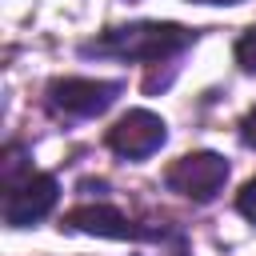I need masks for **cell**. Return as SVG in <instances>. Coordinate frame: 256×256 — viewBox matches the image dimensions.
<instances>
[{
  "mask_svg": "<svg viewBox=\"0 0 256 256\" xmlns=\"http://www.w3.org/2000/svg\"><path fill=\"white\" fill-rule=\"evenodd\" d=\"M192 40H196V32L184 28V24L140 20V24L112 28L100 40H88L80 48V56H108V60H128V64H160V60H176Z\"/></svg>",
  "mask_w": 256,
  "mask_h": 256,
  "instance_id": "6da1fadb",
  "label": "cell"
},
{
  "mask_svg": "<svg viewBox=\"0 0 256 256\" xmlns=\"http://www.w3.org/2000/svg\"><path fill=\"white\" fill-rule=\"evenodd\" d=\"M60 200V184L48 172H36L32 160L20 156V144H8L4 152V220L12 228L44 220Z\"/></svg>",
  "mask_w": 256,
  "mask_h": 256,
  "instance_id": "7a4b0ae2",
  "label": "cell"
},
{
  "mask_svg": "<svg viewBox=\"0 0 256 256\" xmlns=\"http://www.w3.org/2000/svg\"><path fill=\"white\" fill-rule=\"evenodd\" d=\"M124 92V80H92V76H68L48 84V112L56 120H92L104 108L116 104Z\"/></svg>",
  "mask_w": 256,
  "mask_h": 256,
  "instance_id": "3957f363",
  "label": "cell"
},
{
  "mask_svg": "<svg viewBox=\"0 0 256 256\" xmlns=\"http://www.w3.org/2000/svg\"><path fill=\"white\" fill-rule=\"evenodd\" d=\"M228 172H232V168H228L224 156H216V152H188V156H180V160L164 172V188L176 192V196H188V200H196V204H208V200H216V192L224 188Z\"/></svg>",
  "mask_w": 256,
  "mask_h": 256,
  "instance_id": "277c9868",
  "label": "cell"
},
{
  "mask_svg": "<svg viewBox=\"0 0 256 256\" xmlns=\"http://www.w3.org/2000/svg\"><path fill=\"white\" fill-rule=\"evenodd\" d=\"M164 140H168L164 120H160L156 112H148V108H132L128 116H120V120L108 128V148H112L116 156H124V160H144V156H152Z\"/></svg>",
  "mask_w": 256,
  "mask_h": 256,
  "instance_id": "5b68a950",
  "label": "cell"
},
{
  "mask_svg": "<svg viewBox=\"0 0 256 256\" xmlns=\"http://www.w3.org/2000/svg\"><path fill=\"white\" fill-rule=\"evenodd\" d=\"M236 64L244 68V72H256V28H248V32H240V40H236Z\"/></svg>",
  "mask_w": 256,
  "mask_h": 256,
  "instance_id": "8992f818",
  "label": "cell"
},
{
  "mask_svg": "<svg viewBox=\"0 0 256 256\" xmlns=\"http://www.w3.org/2000/svg\"><path fill=\"white\" fill-rule=\"evenodd\" d=\"M236 212H240L244 220L256 224V180H248V184L240 188V196H236Z\"/></svg>",
  "mask_w": 256,
  "mask_h": 256,
  "instance_id": "52a82bcc",
  "label": "cell"
},
{
  "mask_svg": "<svg viewBox=\"0 0 256 256\" xmlns=\"http://www.w3.org/2000/svg\"><path fill=\"white\" fill-rule=\"evenodd\" d=\"M240 140H244L248 148H256V108H252V112L240 120Z\"/></svg>",
  "mask_w": 256,
  "mask_h": 256,
  "instance_id": "ba28073f",
  "label": "cell"
},
{
  "mask_svg": "<svg viewBox=\"0 0 256 256\" xmlns=\"http://www.w3.org/2000/svg\"><path fill=\"white\" fill-rule=\"evenodd\" d=\"M196 4H240V0H196Z\"/></svg>",
  "mask_w": 256,
  "mask_h": 256,
  "instance_id": "9c48e42d",
  "label": "cell"
},
{
  "mask_svg": "<svg viewBox=\"0 0 256 256\" xmlns=\"http://www.w3.org/2000/svg\"><path fill=\"white\" fill-rule=\"evenodd\" d=\"M164 256H184V252H164Z\"/></svg>",
  "mask_w": 256,
  "mask_h": 256,
  "instance_id": "30bf717a",
  "label": "cell"
}]
</instances>
